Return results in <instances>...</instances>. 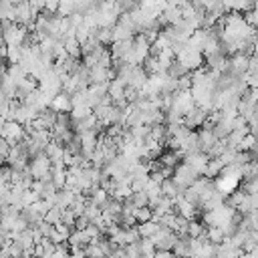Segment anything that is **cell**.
I'll return each mask as SVG.
<instances>
[{
    "label": "cell",
    "instance_id": "1",
    "mask_svg": "<svg viewBox=\"0 0 258 258\" xmlns=\"http://www.w3.org/2000/svg\"><path fill=\"white\" fill-rule=\"evenodd\" d=\"M187 71H198V69H202V64H204V52L202 50H198V48H194L189 42L177 52V56H175Z\"/></svg>",
    "mask_w": 258,
    "mask_h": 258
},
{
    "label": "cell",
    "instance_id": "2",
    "mask_svg": "<svg viewBox=\"0 0 258 258\" xmlns=\"http://www.w3.org/2000/svg\"><path fill=\"white\" fill-rule=\"evenodd\" d=\"M173 181L181 187V189H187V187H191L196 181H198V177H200V171L198 169H194L187 161H181L177 167H175V171H173Z\"/></svg>",
    "mask_w": 258,
    "mask_h": 258
},
{
    "label": "cell",
    "instance_id": "3",
    "mask_svg": "<svg viewBox=\"0 0 258 258\" xmlns=\"http://www.w3.org/2000/svg\"><path fill=\"white\" fill-rule=\"evenodd\" d=\"M4 22V44L8 46H22L24 40H26V26L24 24H18V22H8V20H2Z\"/></svg>",
    "mask_w": 258,
    "mask_h": 258
},
{
    "label": "cell",
    "instance_id": "4",
    "mask_svg": "<svg viewBox=\"0 0 258 258\" xmlns=\"http://www.w3.org/2000/svg\"><path fill=\"white\" fill-rule=\"evenodd\" d=\"M24 127H26V125H22V123H18V121H14V119H8V121H4V125H2V137L8 139L12 145H16V143L24 141L26 135H28Z\"/></svg>",
    "mask_w": 258,
    "mask_h": 258
},
{
    "label": "cell",
    "instance_id": "5",
    "mask_svg": "<svg viewBox=\"0 0 258 258\" xmlns=\"http://www.w3.org/2000/svg\"><path fill=\"white\" fill-rule=\"evenodd\" d=\"M117 73H113V69L103 67V64H93L89 67V79L91 85H103V83H111L109 79H113Z\"/></svg>",
    "mask_w": 258,
    "mask_h": 258
},
{
    "label": "cell",
    "instance_id": "6",
    "mask_svg": "<svg viewBox=\"0 0 258 258\" xmlns=\"http://www.w3.org/2000/svg\"><path fill=\"white\" fill-rule=\"evenodd\" d=\"M248 67H250V56L246 52H236L232 58H230V71L236 75V77H242L248 73Z\"/></svg>",
    "mask_w": 258,
    "mask_h": 258
},
{
    "label": "cell",
    "instance_id": "7",
    "mask_svg": "<svg viewBox=\"0 0 258 258\" xmlns=\"http://www.w3.org/2000/svg\"><path fill=\"white\" fill-rule=\"evenodd\" d=\"M206 121H208V111L202 109V107H196L191 113H187V115L183 117V125H187L189 129H196V127L204 125Z\"/></svg>",
    "mask_w": 258,
    "mask_h": 258
},
{
    "label": "cell",
    "instance_id": "8",
    "mask_svg": "<svg viewBox=\"0 0 258 258\" xmlns=\"http://www.w3.org/2000/svg\"><path fill=\"white\" fill-rule=\"evenodd\" d=\"M54 111L58 113H71L73 111V95H69L67 91H60L54 99H52V105H50Z\"/></svg>",
    "mask_w": 258,
    "mask_h": 258
},
{
    "label": "cell",
    "instance_id": "9",
    "mask_svg": "<svg viewBox=\"0 0 258 258\" xmlns=\"http://www.w3.org/2000/svg\"><path fill=\"white\" fill-rule=\"evenodd\" d=\"M183 161H187L194 169H198L200 173H204V171H206V165H208V161H210V155H208V153H204V151H196V153L185 155V157H183Z\"/></svg>",
    "mask_w": 258,
    "mask_h": 258
},
{
    "label": "cell",
    "instance_id": "10",
    "mask_svg": "<svg viewBox=\"0 0 258 258\" xmlns=\"http://www.w3.org/2000/svg\"><path fill=\"white\" fill-rule=\"evenodd\" d=\"M175 212H177L179 216L187 218V220H194V218H196V214H198V206H196V204H191V202H187L183 196H179V198H177V202H175Z\"/></svg>",
    "mask_w": 258,
    "mask_h": 258
},
{
    "label": "cell",
    "instance_id": "11",
    "mask_svg": "<svg viewBox=\"0 0 258 258\" xmlns=\"http://www.w3.org/2000/svg\"><path fill=\"white\" fill-rule=\"evenodd\" d=\"M198 135H200V151H204V153H208L212 149V145L218 141L212 127H204L202 131H198Z\"/></svg>",
    "mask_w": 258,
    "mask_h": 258
},
{
    "label": "cell",
    "instance_id": "12",
    "mask_svg": "<svg viewBox=\"0 0 258 258\" xmlns=\"http://www.w3.org/2000/svg\"><path fill=\"white\" fill-rule=\"evenodd\" d=\"M224 167H226V161L222 159V157H210V161H208V165H206V171H204V175L206 177H218L222 171H224Z\"/></svg>",
    "mask_w": 258,
    "mask_h": 258
},
{
    "label": "cell",
    "instance_id": "13",
    "mask_svg": "<svg viewBox=\"0 0 258 258\" xmlns=\"http://www.w3.org/2000/svg\"><path fill=\"white\" fill-rule=\"evenodd\" d=\"M137 228H139V234H141V238H151V236H155V234L159 232L161 224H159L157 220H149V222L137 224Z\"/></svg>",
    "mask_w": 258,
    "mask_h": 258
},
{
    "label": "cell",
    "instance_id": "14",
    "mask_svg": "<svg viewBox=\"0 0 258 258\" xmlns=\"http://www.w3.org/2000/svg\"><path fill=\"white\" fill-rule=\"evenodd\" d=\"M206 232H208V230H206V224H202V222H196V220H189V226H187V234H189L191 238H202Z\"/></svg>",
    "mask_w": 258,
    "mask_h": 258
},
{
    "label": "cell",
    "instance_id": "15",
    "mask_svg": "<svg viewBox=\"0 0 258 258\" xmlns=\"http://www.w3.org/2000/svg\"><path fill=\"white\" fill-rule=\"evenodd\" d=\"M187 73H189V71H187V69H185L177 58H175V60L171 62V67L167 69V75H169V77H173V79H181V77H183V75H187Z\"/></svg>",
    "mask_w": 258,
    "mask_h": 258
},
{
    "label": "cell",
    "instance_id": "16",
    "mask_svg": "<svg viewBox=\"0 0 258 258\" xmlns=\"http://www.w3.org/2000/svg\"><path fill=\"white\" fill-rule=\"evenodd\" d=\"M135 220H137V224H143V222L153 220V208H149V206H145V208H137V212H135Z\"/></svg>",
    "mask_w": 258,
    "mask_h": 258
},
{
    "label": "cell",
    "instance_id": "17",
    "mask_svg": "<svg viewBox=\"0 0 258 258\" xmlns=\"http://www.w3.org/2000/svg\"><path fill=\"white\" fill-rule=\"evenodd\" d=\"M97 38H99V42L101 44H113L115 42V38H113V28H99L97 30Z\"/></svg>",
    "mask_w": 258,
    "mask_h": 258
},
{
    "label": "cell",
    "instance_id": "18",
    "mask_svg": "<svg viewBox=\"0 0 258 258\" xmlns=\"http://www.w3.org/2000/svg\"><path fill=\"white\" fill-rule=\"evenodd\" d=\"M137 208H145V206H149V196H147V191L143 189V191H133V196L129 198Z\"/></svg>",
    "mask_w": 258,
    "mask_h": 258
}]
</instances>
